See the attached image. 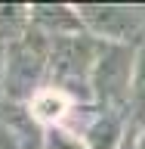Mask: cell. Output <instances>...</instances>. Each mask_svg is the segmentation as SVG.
I'll return each instance as SVG.
<instances>
[{
	"label": "cell",
	"instance_id": "1",
	"mask_svg": "<svg viewBox=\"0 0 145 149\" xmlns=\"http://www.w3.org/2000/svg\"><path fill=\"white\" fill-rule=\"evenodd\" d=\"M49 62V37L37 28H28L25 34L3 47V100L19 106L31 100L40 90V81Z\"/></svg>",
	"mask_w": 145,
	"mask_h": 149
},
{
	"label": "cell",
	"instance_id": "2",
	"mask_svg": "<svg viewBox=\"0 0 145 149\" xmlns=\"http://www.w3.org/2000/svg\"><path fill=\"white\" fill-rule=\"evenodd\" d=\"M96 53H99V40L90 34L49 37V62H46L49 87L65 96H80V93L87 96Z\"/></svg>",
	"mask_w": 145,
	"mask_h": 149
},
{
	"label": "cell",
	"instance_id": "3",
	"mask_svg": "<svg viewBox=\"0 0 145 149\" xmlns=\"http://www.w3.org/2000/svg\"><path fill=\"white\" fill-rule=\"evenodd\" d=\"M133 65H136V50L130 44H99V53L90 72V93L99 102V109L127 115Z\"/></svg>",
	"mask_w": 145,
	"mask_h": 149
},
{
	"label": "cell",
	"instance_id": "4",
	"mask_svg": "<svg viewBox=\"0 0 145 149\" xmlns=\"http://www.w3.org/2000/svg\"><path fill=\"white\" fill-rule=\"evenodd\" d=\"M83 31H90L99 44H130L145 31L142 6H74Z\"/></svg>",
	"mask_w": 145,
	"mask_h": 149
},
{
	"label": "cell",
	"instance_id": "5",
	"mask_svg": "<svg viewBox=\"0 0 145 149\" xmlns=\"http://www.w3.org/2000/svg\"><path fill=\"white\" fill-rule=\"evenodd\" d=\"M87 121L80 124V140L87 149H118L124 140V112H111V109H87L83 112Z\"/></svg>",
	"mask_w": 145,
	"mask_h": 149
},
{
	"label": "cell",
	"instance_id": "6",
	"mask_svg": "<svg viewBox=\"0 0 145 149\" xmlns=\"http://www.w3.org/2000/svg\"><path fill=\"white\" fill-rule=\"evenodd\" d=\"M31 28H37L46 37H68V34H83V25L77 19L74 6H28Z\"/></svg>",
	"mask_w": 145,
	"mask_h": 149
},
{
	"label": "cell",
	"instance_id": "7",
	"mask_svg": "<svg viewBox=\"0 0 145 149\" xmlns=\"http://www.w3.org/2000/svg\"><path fill=\"white\" fill-rule=\"evenodd\" d=\"M71 109V100L65 93L53 90V87H40V90L28 100V115L37 121V124H56L62 121Z\"/></svg>",
	"mask_w": 145,
	"mask_h": 149
},
{
	"label": "cell",
	"instance_id": "8",
	"mask_svg": "<svg viewBox=\"0 0 145 149\" xmlns=\"http://www.w3.org/2000/svg\"><path fill=\"white\" fill-rule=\"evenodd\" d=\"M127 112H130V124H133V127H145V44H142V50L136 53Z\"/></svg>",
	"mask_w": 145,
	"mask_h": 149
},
{
	"label": "cell",
	"instance_id": "9",
	"mask_svg": "<svg viewBox=\"0 0 145 149\" xmlns=\"http://www.w3.org/2000/svg\"><path fill=\"white\" fill-rule=\"evenodd\" d=\"M31 28V16H28V6H0V47L12 44Z\"/></svg>",
	"mask_w": 145,
	"mask_h": 149
},
{
	"label": "cell",
	"instance_id": "10",
	"mask_svg": "<svg viewBox=\"0 0 145 149\" xmlns=\"http://www.w3.org/2000/svg\"><path fill=\"white\" fill-rule=\"evenodd\" d=\"M43 149H87V146L77 140L74 130L49 127V130H43Z\"/></svg>",
	"mask_w": 145,
	"mask_h": 149
},
{
	"label": "cell",
	"instance_id": "11",
	"mask_svg": "<svg viewBox=\"0 0 145 149\" xmlns=\"http://www.w3.org/2000/svg\"><path fill=\"white\" fill-rule=\"evenodd\" d=\"M0 109H3V47H0Z\"/></svg>",
	"mask_w": 145,
	"mask_h": 149
},
{
	"label": "cell",
	"instance_id": "12",
	"mask_svg": "<svg viewBox=\"0 0 145 149\" xmlns=\"http://www.w3.org/2000/svg\"><path fill=\"white\" fill-rule=\"evenodd\" d=\"M118 149H133V137H124V140H120V146Z\"/></svg>",
	"mask_w": 145,
	"mask_h": 149
},
{
	"label": "cell",
	"instance_id": "13",
	"mask_svg": "<svg viewBox=\"0 0 145 149\" xmlns=\"http://www.w3.org/2000/svg\"><path fill=\"white\" fill-rule=\"evenodd\" d=\"M133 149H145V127H142V137H139V143H136Z\"/></svg>",
	"mask_w": 145,
	"mask_h": 149
}]
</instances>
